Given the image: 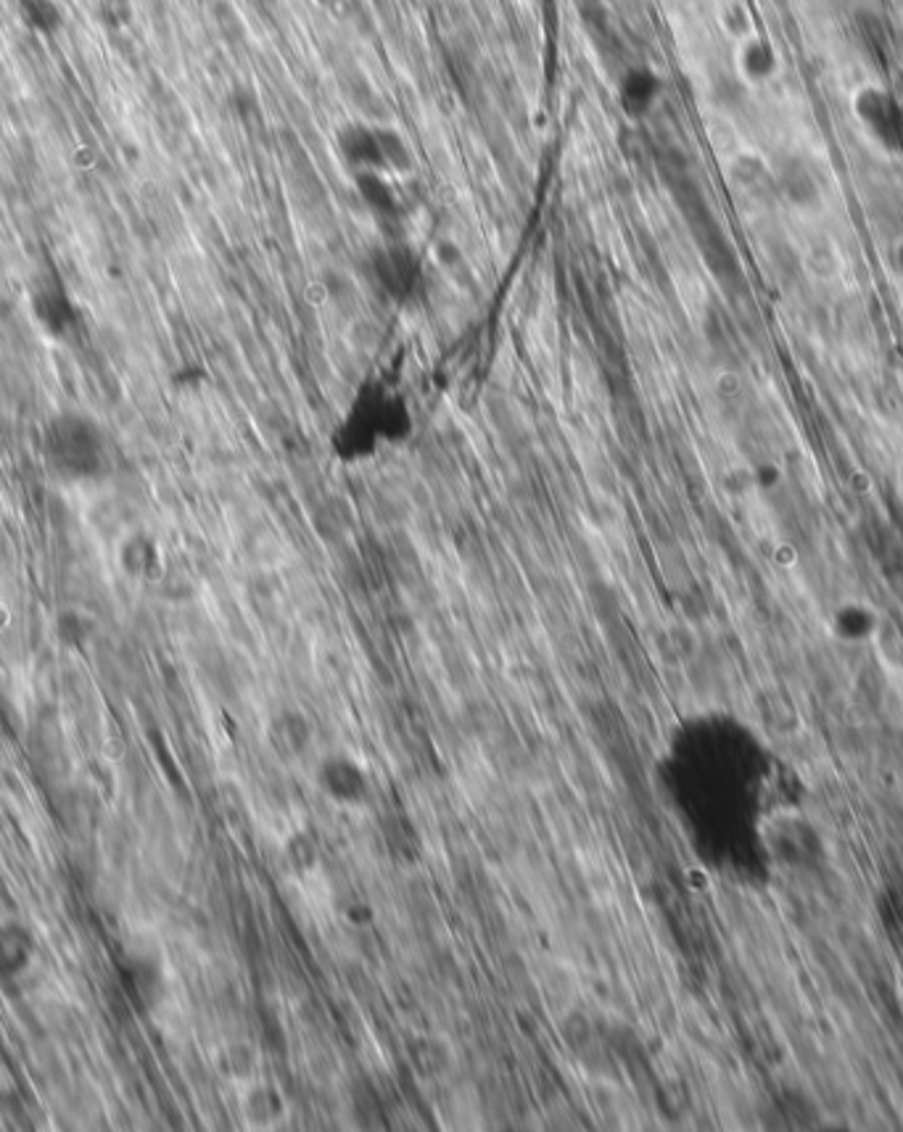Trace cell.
Instances as JSON below:
<instances>
[{
    "label": "cell",
    "instance_id": "cell-1",
    "mask_svg": "<svg viewBox=\"0 0 903 1132\" xmlns=\"http://www.w3.org/2000/svg\"><path fill=\"white\" fill-rule=\"evenodd\" d=\"M415 433V409L405 388L383 373L362 377L328 433V449L343 467L375 462L405 446Z\"/></svg>",
    "mask_w": 903,
    "mask_h": 1132
},
{
    "label": "cell",
    "instance_id": "cell-2",
    "mask_svg": "<svg viewBox=\"0 0 903 1132\" xmlns=\"http://www.w3.org/2000/svg\"><path fill=\"white\" fill-rule=\"evenodd\" d=\"M43 449L50 471L64 480H99L112 467L106 433L86 415H56L45 428Z\"/></svg>",
    "mask_w": 903,
    "mask_h": 1132
},
{
    "label": "cell",
    "instance_id": "cell-3",
    "mask_svg": "<svg viewBox=\"0 0 903 1132\" xmlns=\"http://www.w3.org/2000/svg\"><path fill=\"white\" fill-rule=\"evenodd\" d=\"M336 151L341 161L360 172L381 174H405L413 167V151L409 143L392 127L370 125V122H347L336 133Z\"/></svg>",
    "mask_w": 903,
    "mask_h": 1132
},
{
    "label": "cell",
    "instance_id": "cell-4",
    "mask_svg": "<svg viewBox=\"0 0 903 1132\" xmlns=\"http://www.w3.org/2000/svg\"><path fill=\"white\" fill-rule=\"evenodd\" d=\"M370 270L379 288L396 304L413 302L424 285V264L407 244H386L375 249L370 257Z\"/></svg>",
    "mask_w": 903,
    "mask_h": 1132
},
{
    "label": "cell",
    "instance_id": "cell-5",
    "mask_svg": "<svg viewBox=\"0 0 903 1132\" xmlns=\"http://www.w3.org/2000/svg\"><path fill=\"white\" fill-rule=\"evenodd\" d=\"M854 114L867 129L869 138L880 143L885 151L903 148V103L890 90L861 88L854 99Z\"/></svg>",
    "mask_w": 903,
    "mask_h": 1132
},
{
    "label": "cell",
    "instance_id": "cell-6",
    "mask_svg": "<svg viewBox=\"0 0 903 1132\" xmlns=\"http://www.w3.org/2000/svg\"><path fill=\"white\" fill-rule=\"evenodd\" d=\"M315 782L328 800L341 808H360L370 795L368 771L349 755H328L315 771Z\"/></svg>",
    "mask_w": 903,
    "mask_h": 1132
},
{
    "label": "cell",
    "instance_id": "cell-7",
    "mask_svg": "<svg viewBox=\"0 0 903 1132\" xmlns=\"http://www.w3.org/2000/svg\"><path fill=\"white\" fill-rule=\"evenodd\" d=\"M664 82L650 67H629L619 80V106L629 120H645L658 106Z\"/></svg>",
    "mask_w": 903,
    "mask_h": 1132
},
{
    "label": "cell",
    "instance_id": "cell-8",
    "mask_svg": "<svg viewBox=\"0 0 903 1132\" xmlns=\"http://www.w3.org/2000/svg\"><path fill=\"white\" fill-rule=\"evenodd\" d=\"M32 315L50 336H67L77 325V307L67 291L58 285H45L32 296Z\"/></svg>",
    "mask_w": 903,
    "mask_h": 1132
},
{
    "label": "cell",
    "instance_id": "cell-9",
    "mask_svg": "<svg viewBox=\"0 0 903 1132\" xmlns=\"http://www.w3.org/2000/svg\"><path fill=\"white\" fill-rule=\"evenodd\" d=\"M35 955V935L24 924H0V977H19L32 964Z\"/></svg>",
    "mask_w": 903,
    "mask_h": 1132
},
{
    "label": "cell",
    "instance_id": "cell-10",
    "mask_svg": "<svg viewBox=\"0 0 903 1132\" xmlns=\"http://www.w3.org/2000/svg\"><path fill=\"white\" fill-rule=\"evenodd\" d=\"M354 188L357 196L362 199V204L368 206L375 217H396L399 212V201H396V193L392 188V180L388 174L381 172H360L354 174Z\"/></svg>",
    "mask_w": 903,
    "mask_h": 1132
},
{
    "label": "cell",
    "instance_id": "cell-11",
    "mask_svg": "<svg viewBox=\"0 0 903 1132\" xmlns=\"http://www.w3.org/2000/svg\"><path fill=\"white\" fill-rule=\"evenodd\" d=\"M737 67H740V75H743L745 80H750V82L769 80V77L775 75L779 67L777 48L771 45V41H766V37H758V35L750 37V41H745L743 45H740Z\"/></svg>",
    "mask_w": 903,
    "mask_h": 1132
},
{
    "label": "cell",
    "instance_id": "cell-12",
    "mask_svg": "<svg viewBox=\"0 0 903 1132\" xmlns=\"http://www.w3.org/2000/svg\"><path fill=\"white\" fill-rule=\"evenodd\" d=\"M309 724L304 715L281 713L278 718H272V750L281 758H298L309 747Z\"/></svg>",
    "mask_w": 903,
    "mask_h": 1132
},
{
    "label": "cell",
    "instance_id": "cell-13",
    "mask_svg": "<svg viewBox=\"0 0 903 1132\" xmlns=\"http://www.w3.org/2000/svg\"><path fill=\"white\" fill-rule=\"evenodd\" d=\"M246 1117L257 1128H275L285 1119L283 1096L272 1085H255L246 1093Z\"/></svg>",
    "mask_w": 903,
    "mask_h": 1132
},
{
    "label": "cell",
    "instance_id": "cell-14",
    "mask_svg": "<svg viewBox=\"0 0 903 1132\" xmlns=\"http://www.w3.org/2000/svg\"><path fill=\"white\" fill-rule=\"evenodd\" d=\"M19 19L35 35H54L64 27V9L56 0H19Z\"/></svg>",
    "mask_w": 903,
    "mask_h": 1132
},
{
    "label": "cell",
    "instance_id": "cell-15",
    "mask_svg": "<svg viewBox=\"0 0 903 1132\" xmlns=\"http://www.w3.org/2000/svg\"><path fill=\"white\" fill-rule=\"evenodd\" d=\"M779 182H782V191L792 204L809 206L819 199V188L814 174L809 172V167L803 161L790 159L788 165L782 167V174H779Z\"/></svg>",
    "mask_w": 903,
    "mask_h": 1132
},
{
    "label": "cell",
    "instance_id": "cell-16",
    "mask_svg": "<svg viewBox=\"0 0 903 1132\" xmlns=\"http://www.w3.org/2000/svg\"><path fill=\"white\" fill-rule=\"evenodd\" d=\"M122 568L135 578H151L159 570V552L151 539L133 536L122 544Z\"/></svg>",
    "mask_w": 903,
    "mask_h": 1132
},
{
    "label": "cell",
    "instance_id": "cell-17",
    "mask_svg": "<svg viewBox=\"0 0 903 1132\" xmlns=\"http://www.w3.org/2000/svg\"><path fill=\"white\" fill-rule=\"evenodd\" d=\"M95 16H99L101 27H106L109 32L125 30L129 16H133V5H129V0H99L95 3Z\"/></svg>",
    "mask_w": 903,
    "mask_h": 1132
},
{
    "label": "cell",
    "instance_id": "cell-18",
    "mask_svg": "<svg viewBox=\"0 0 903 1132\" xmlns=\"http://www.w3.org/2000/svg\"><path fill=\"white\" fill-rule=\"evenodd\" d=\"M90 634L88 618L80 613H64L58 615V639H61L67 647H82Z\"/></svg>",
    "mask_w": 903,
    "mask_h": 1132
},
{
    "label": "cell",
    "instance_id": "cell-19",
    "mask_svg": "<svg viewBox=\"0 0 903 1132\" xmlns=\"http://www.w3.org/2000/svg\"><path fill=\"white\" fill-rule=\"evenodd\" d=\"M899 90H901V95H903V71L899 75Z\"/></svg>",
    "mask_w": 903,
    "mask_h": 1132
},
{
    "label": "cell",
    "instance_id": "cell-20",
    "mask_svg": "<svg viewBox=\"0 0 903 1132\" xmlns=\"http://www.w3.org/2000/svg\"><path fill=\"white\" fill-rule=\"evenodd\" d=\"M899 262H901V267H903V246L899 249Z\"/></svg>",
    "mask_w": 903,
    "mask_h": 1132
}]
</instances>
